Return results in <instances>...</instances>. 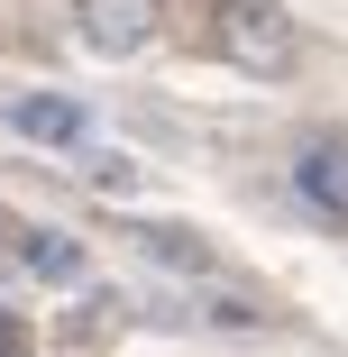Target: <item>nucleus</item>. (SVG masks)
Masks as SVG:
<instances>
[{"label":"nucleus","instance_id":"6","mask_svg":"<svg viewBox=\"0 0 348 357\" xmlns=\"http://www.w3.org/2000/svg\"><path fill=\"white\" fill-rule=\"evenodd\" d=\"M128 238L147 248V257H165V266H183V275H202V266H211V248H202V238H183V229H156V220H128Z\"/></svg>","mask_w":348,"mask_h":357},{"label":"nucleus","instance_id":"4","mask_svg":"<svg viewBox=\"0 0 348 357\" xmlns=\"http://www.w3.org/2000/svg\"><path fill=\"white\" fill-rule=\"evenodd\" d=\"M303 192L321 202V211H339V220H348V147H339V137H321V147H303Z\"/></svg>","mask_w":348,"mask_h":357},{"label":"nucleus","instance_id":"2","mask_svg":"<svg viewBox=\"0 0 348 357\" xmlns=\"http://www.w3.org/2000/svg\"><path fill=\"white\" fill-rule=\"evenodd\" d=\"M74 19H83V37L101 55H137V46H156V28H165L156 0H74Z\"/></svg>","mask_w":348,"mask_h":357},{"label":"nucleus","instance_id":"5","mask_svg":"<svg viewBox=\"0 0 348 357\" xmlns=\"http://www.w3.org/2000/svg\"><path fill=\"white\" fill-rule=\"evenodd\" d=\"M19 257H28L37 275H55V284H74V275H83V248L64 238V229H19Z\"/></svg>","mask_w":348,"mask_h":357},{"label":"nucleus","instance_id":"3","mask_svg":"<svg viewBox=\"0 0 348 357\" xmlns=\"http://www.w3.org/2000/svg\"><path fill=\"white\" fill-rule=\"evenodd\" d=\"M10 128L37 137V147H83V137H92L83 101H64V92H28V101H10Z\"/></svg>","mask_w":348,"mask_h":357},{"label":"nucleus","instance_id":"7","mask_svg":"<svg viewBox=\"0 0 348 357\" xmlns=\"http://www.w3.org/2000/svg\"><path fill=\"white\" fill-rule=\"evenodd\" d=\"M0 357H28V321L19 312H0Z\"/></svg>","mask_w":348,"mask_h":357},{"label":"nucleus","instance_id":"1","mask_svg":"<svg viewBox=\"0 0 348 357\" xmlns=\"http://www.w3.org/2000/svg\"><path fill=\"white\" fill-rule=\"evenodd\" d=\"M211 37H220V55L239 64L248 83H294L303 74V28L275 10V0H220Z\"/></svg>","mask_w":348,"mask_h":357}]
</instances>
